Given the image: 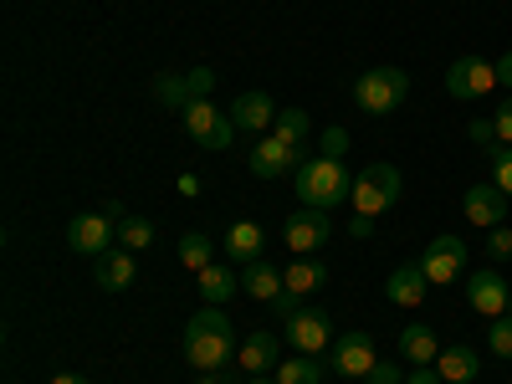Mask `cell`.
Instances as JSON below:
<instances>
[{
	"instance_id": "6da1fadb",
	"label": "cell",
	"mask_w": 512,
	"mask_h": 384,
	"mask_svg": "<svg viewBox=\"0 0 512 384\" xmlns=\"http://www.w3.org/2000/svg\"><path fill=\"white\" fill-rule=\"evenodd\" d=\"M236 354V328L231 318L216 308V303H205L190 323H185V359L195 369H226Z\"/></svg>"
},
{
	"instance_id": "7a4b0ae2",
	"label": "cell",
	"mask_w": 512,
	"mask_h": 384,
	"mask_svg": "<svg viewBox=\"0 0 512 384\" xmlns=\"http://www.w3.org/2000/svg\"><path fill=\"white\" fill-rule=\"evenodd\" d=\"M354 195V175H349V164L344 159H303V169H297V200L313 205V210H333L338 200H349Z\"/></svg>"
},
{
	"instance_id": "3957f363",
	"label": "cell",
	"mask_w": 512,
	"mask_h": 384,
	"mask_svg": "<svg viewBox=\"0 0 512 384\" xmlns=\"http://www.w3.org/2000/svg\"><path fill=\"white\" fill-rule=\"evenodd\" d=\"M405 180H400V169L390 159H379V164H364L359 175H354V216H379V210H390L400 200Z\"/></svg>"
},
{
	"instance_id": "277c9868",
	"label": "cell",
	"mask_w": 512,
	"mask_h": 384,
	"mask_svg": "<svg viewBox=\"0 0 512 384\" xmlns=\"http://www.w3.org/2000/svg\"><path fill=\"white\" fill-rule=\"evenodd\" d=\"M405 93H410V72H400V67H369V72L354 82V103H359L364 113H374V118L395 113V108L405 103Z\"/></svg>"
},
{
	"instance_id": "5b68a950",
	"label": "cell",
	"mask_w": 512,
	"mask_h": 384,
	"mask_svg": "<svg viewBox=\"0 0 512 384\" xmlns=\"http://www.w3.org/2000/svg\"><path fill=\"white\" fill-rule=\"evenodd\" d=\"M185 134H190L195 144H205V149H231L241 128L231 123V113L210 108V98H195V103L185 108Z\"/></svg>"
},
{
	"instance_id": "8992f818",
	"label": "cell",
	"mask_w": 512,
	"mask_h": 384,
	"mask_svg": "<svg viewBox=\"0 0 512 384\" xmlns=\"http://www.w3.org/2000/svg\"><path fill=\"white\" fill-rule=\"evenodd\" d=\"M466 262H472L466 241H461V236H446V231H441V236H431V246L420 251V272L431 277V287H436V282H441V287H446V282H456V277L466 272Z\"/></svg>"
},
{
	"instance_id": "52a82bcc",
	"label": "cell",
	"mask_w": 512,
	"mask_h": 384,
	"mask_svg": "<svg viewBox=\"0 0 512 384\" xmlns=\"http://www.w3.org/2000/svg\"><path fill=\"white\" fill-rule=\"evenodd\" d=\"M67 241H72L77 256H103V251H113V241H118V216H113V210H88V216H72Z\"/></svg>"
},
{
	"instance_id": "ba28073f",
	"label": "cell",
	"mask_w": 512,
	"mask_h": 384,
	"mask_svg": "<svg viewBox=\"0 0 512 384\" xmlns=\"http://www.w3.org/2000/svg\"><path fill=\"white\" fill-rule=\"evenodd\" d=\"M374 364H379V359H374V333L354 328V333H344V338H333V349H328V369H333V374L369 379Z\"/></svg>"
},
{
	"instance_id": "9c48e42d",
	"label": "cell",
	"mask_w": 512,
	"mask_h": 384,
	"mask_svg": "<svg viewBox=\"0 0 512 384\" xmlns=\"http://www.w3.org/2000/svg\"><path fill=\"white\" fill-rule=\"evenodd\" d=\"M287 344H292L297 354L323 359V354L333 349V318H328L323 308H303L297 318H287Z\"/></svg>"
},
{
	"instance_id": "30bf717a",
	"label": "cell",
	"mask_w": 512,
	"mask_h": 384,
	"mask_svg": "<svg viewBox=\"0 0 512 384\" xmlns=\"http://www.w3.org/2000/svg\"><path fill=\"white\" fill-rule=\"evenodd\" d=\"M492 82H497V62H482V57H456L446 67V93L461 98V103L492 93Z\"/></svg>"
},
{
	"instance_id": "8fae6325",
	"label": "cell",
	"mask_w": 512,
	"mask_h": 384,
	"mask_svg": "<svg viewBox=\"0 0 512 384\" xmlns=\"http://www.w3.org/2000/svg\"><path fill=\"white\" fill-rule=\"evenodd\" d=\"M333 236V221H328V210H313V205H303V210H292L287 216V226H282V241L297 251V256H313L323 241Z\"/></svg>"
},
{
	"instance_id": "7c38bea8",
	"label": "cell",
	"mask_w": 512,
	"mask_h": 384,
	"mask_svg": "<svg viewBox=\"0 0 512 384\" xmlns=\"http://www.w3.org/2000/svg\"><path fill=\"white\" fill-rule=\"evenodd\" d=\"M507 205H512V195H502V190L487 180V185H472V190L461 195V216L472 221V226H482V231H492V226H502Z\"/></svg>"
},
{
	"instance_id": "4fadbf2b",
	"label": "cell",
	"mask_w": 512,
	"mask_h": 384,
	"mask_svg": "<svg viewBox=\"0 0 512 384\" xmlns=\"http://www.w3.org/2000/svg\"><path fill=\"white\" fill-rule=\"evenodd\" d=\"M466 303H472L482 318H507L512 287H507L502 272H477V277H466Z\"/></svg>"
},
{
	"instance_id": "5bb4252c",
	"label": "cell",
	"mask_w": 512,
	"mask_h": 384,
	"mask_svg": "<svg viewBox=\"0 0 512 384\" xmlns=\"http://www.w3.org/2000/svg\"><path fill=\"white\" fill-rule=\"evenodd\" d=\"M287 169H303V149L282 144L277 134L251 149V175H256V180H277V175H287Z\"/></svg>"
},
{
	"instance_id": "9a60e30c",
	"label": "cell",
	"mask_w": 512,
	"mask_h": 384,
	"mask_svg": "<svg viewBox=\"0 0 512 384\" xmlns=\"http://www.w3.org/2000/svg\"><path fill=\"white\" fill-rule=\"evenodd\" d=\"M425 292H431V277L420 272V262H400L390 277H384V297H390L395 308H420Z\"/></svg>"
},
{
	"instance_id": "2e32d148",
	"label": "cell",
	"mask_w": 512,
	"mask_h": 384,
	"mask_svg": "<svg viewBox=\"0 0 512 384\" xmlns=\"http://www.w3.org/2000/svg\"><path fill=\"white\" fill-rule=\"evenodd\" d=\"M93 277H98V287L103 292H128L134 287V277H139V267H134V251H123V246H113V251H103V256H93Z\"/></svg>"
},
{
	"instance_id": "e0dca14e",
	"label": "cell",
	"mask_w": 512,
	"mask_h": 384,
	"mask_svg": "<svg viewBox=\"0 0 512 384\" xmlns=\"http://www.w3.org/2000/svg\"><path fill=\"white\" fill-rule=\"evenodd\" d=\"M400 359H410L415 369L436 364V359H441V344H436V333L425 328V323H405V328H400Z\"/></svg>"
},
{
	"instance_id": "ac0fdd59",
	"label": "cell",
	"mask_w": 512,
	"mask_h": 384,
	"mask_svg": "<svg viewBox=\"0 0 512 384\" xmlns=\"http://www.w3.org/2000/svg\"><path fill=\"white\" fill-rule=\"evenodd\" d=\"M277 118V108H272V98L267 93H241L236 98V108H231V123L241 128V134H262V128Z\"/></svg>"
},
{
	"instance_id": "d6986e66",
	"label": "cell",
	"mask_w": 512,
	"mask_h": 384,
	"mask_svg": "<svg viewBox=\"0 0 512 384\" xmlns=\"http://www.w3.org/2000/svg\"><path fill=\"white\" fill-rule=\"evenodd\" d=\"M436 374H441L446 384H472V379L482 374V354H477V349H466V344H456V349H441V359H436Z\"/></svg>"
},
{
	"instance_id": "ffe728a7",
	"label": "cell",
	"mask_w": 512,
	"mask_h": 384,
	"mask_svg": "<svg viewBox=\"0 0 512 384\" xmlns=\"http://www.w3.org/2000/svg\"><path fill=\"white\" fill-rule=\"evenodd\" d=\"M236 364H241L251 379H262V374L277 364V333H251L246 344H241V354H236Z\"/></svg>"
},
{
	"instance_id": "44dd1931",
	"label": "cell",
	"mask_w": 512,
	"mask_h": 384,
	"mask_svg": "<svg viewBox=\"0 0 512 384\" xmlns=\"http://www.w3.org/2000/svg\"><path fill=\"white\" fill-rule=\"evenodd\" d=\"M195 287H200V297L205 303H226V297H236V287H241V277L231 272V267H221V262H210L205 272H195Z\"/></svg>"
},
{
	"instance_id": "7402d4cb",
	"label": "cell",
	"mask_w": 512,
	"mask_h": 384,
	"mask_svg": "<svg viewBox=\"0 0 512 384\" xmlns=\"http://www.w3.org/2000/svg\"><path fill=\"white\" fill-rule=\"evenodd\" d=\"M272 134H277L282 144H292V149H303V154H308V139H313V118H308L303 108H282V113L272 118Z\"/></svg>"
},
{
	"instance_id": "603a6c76",
	"label": "cell",
	"mask_w": 512,
	"mask_h": 384,
	"mask_svg": "<svg viewBox=\"0 0 512 384\" xmlns=\"http://www.w3.org/2000/svg\"><path fill=\"white\" fill-rule=\"evenodd\" d=\"M241 287H246L251 297H262V303H272L287 282H282V272H277L272 262H262V256H256V262H246V272H241Z\"/></svg>"
},
{
	"instance_id": "cb8c5ba5",
	"label": "cell",
	"mask_w": 512,
	"mask_h": 384,
	"mask_svg": "<svg viewBox=\"0 0 512 384\" xmlns=\"http://www.w3.org/2000/svg\"><path fill=\"white\" fill-rule=\"evenodd\" d=\"M262 246H267V236H262V226H256V221H236V226L226 231L231 262H256V256H262Z\"/></svg>"
},
{
	"instance_id": "d4e9b609",
	"label": "cell",
	"mask_w": 512,
	"mask_h": 384,
	"mask_svg": "<svg viewBox=\"0 0 512 384\" xmlns=\"http://www.w3.org/2000/svg\"><path fill=\"white\" fill-rule=\"evenodd\" d=\"M282 282H287L292 292H303V297H308V292H318V287L328 282V272H323V262H313V256H297V262L282 272Z\"/></svg>"
},
{
	"instance_id": "484cf974",
	"label": "cell",
	"mask_w": 512,
	"mask_h": 384,
	"mask_svg": "<svg viewBox=\"0 0 512 384\" xmlns=\"http://www.w3.org/2000/svg\"><path fill=\"white\" fill-rule=\"evenodd\" d=\"M323 364L313 359V354H303V359H282L277 364V384H323Z\"/></svg>"
},
{
	"instance_id": "4316f807",
	"label": "cell",
	"mask_w": 512,
	"mask_h": 384,
	"mask_svg": "<svg viewBox=\"0 0 512 384\" xmlns=\"http://www.w3.org/2000/svg\"><path fill=\"white\" fill-rule=\"evenodd\" d=\"M154 98H159L164 108H175V113H185V108L195 103V93H190L185 77H159V82H154Z\"/></svg>"
},
{
	"instance_id": "83f0119b",
	"label": "cell",
	"mask_w": 512,
	"mask_h": 384,
	"mask_svg": "<svg viewBox=\"0 0 512 384\" xmlns=\"http://www.w3.org/2000/svg\"><path fill=\"white\" fill-rule=\"evenodd\" d=\"M118 246H123V251H144V246H154V226H149L144 216H123V221H118Z\"/></svg>"
},
{
	"instance_id": "f1b7e54d",
	"label": "cell",
	"mask_w": 512,
	"mask_h": 384,
	"mask_svg": "<svg viewBox=\"0 0 512 384\" xmlns=\"http://www.w3.org/2000/svg\"><path fill=\"white\" fill-rule=\"evenodd\" d=\"M180 262H185L190 272H205L210 262H216V251H210V241H205L200 231H190V236H180Z\"/></svg>"
},
{
	"instance_id": "f546056e",
	"label": "cell",
	"mask_w": 512,
	"mask_h": 384,
	"mask_svg": "<svg viewBox=\"0 0 512 384\" xmlns=\"http://www.w3.org/2000/svg\"><path fill=\"white\" fill-rule=\"evenodd\" d=\"M492 154V185L502 190V195H512V144H497V149H487Z\"/></svg>"
},
{
	"instance_id": "4dcf8cb0",
	"label": "cell",
	"mask_w": 512,
	"mask_h": 384,
	"mask_svg": "<svg viewBox=\"0 0 512 384\" xmlns=\"http://www.w3.org/2000/svg\"><path fill=\"white\" fill-rule=\"evenodd\" d=\"M487 344H492V354H497V359H512V318H492Z\"/></svg>"
},
{
	"instance_id": "1f68e13d",
	"label": "cell",
	"mask_w": 512,
	"mask_h": 384,
	"mask_svg": "<svg viewBox=\"0 0 512 384\" xmlns=\"http://www.w3.org/2000/svg\"><path fill=\"white\" fill-rule=\"evenodd\" d=\"M185 82H190L195 98H210V88H216V72H210V67H195V72H185Z\"/></svg>"
},
{
	"instance_id": "d6a6232c",
	"label": "cell",
	"mask_w": 512,
	"mask_h": 384,
	"mask_svg": "<svg viewBox=\"0 0 512 384\" xmlns=\"http://www.w3.org/2000/svg\"><path fill=\"white\" fill-rule=\"evenodd\" d=\"M487 251L497 256V262H507V256H512V231H507V226H492V236H487Z\"/></svg>"
},
{
	"instance_id": "836d02e7",
	"label": "cell",
	"mask_w": 512,
	"mask_h": 384,
	"mask_svg": "<svg viewBox=\"0 0 512 384\" xmlns=\"http://www.w3.org/2000/svg\"><path fill=\"white\" fill-rule=\"evenodd\" d=\"M364 384H405V374H400V364H384V359H379V364L369 369Z\"/></svg>"
},
{
	"instance_id": "e575fe53",
	"label": "cell",
	"mask_w": 512,
	"mask_h": 384,
	"mask_svg": "<svg viewBox=\"0 0 512 384\" xmlns=\"http://www.w3.org/2000/svg\"><path fill=\"white\" fill-rule=\"evenodd\" d=\"M492 123H497V144H512V98L492 113Z\"/></svg>"
},
{
	"instance_id": "d590c367",
	"label": "cell",
	"mask_w": 512,
	"mask_h": 384,
	"mask_svg": "<svg viewBox=\"0 0 512 384\" xmlns=\"http://www.w3.org/2000/svg\"><path fill=\"white\" fill-rule=\"evenodd\" d=\"M466 134H472L477 144H487V149H497V123H492V118H477L472 128H466Z\"/></svg>"
},
{
	"instance_id": "8d00e7d4",
	"label": "cell",
	"mask_w": 512,
	"mask_h": 384,
	"mask_svg": "<svg viewBox=\"0 0 512 384\" xmlns=\"http://www.w3.org/2000/svg\"><path fill=\"white\" fill-rule=\"evenodd\" d=\"M405 384H446V379L436 374V364H425V369H415V374H405Z\"/></svg>"
},
{
	"instance_id": "74e56055",
	"label": "cell",
	"mask_w": 512,
	"mask_h": 384,
	"mask_svg": "<svg viewBox=\"0 0 512 384\" xmlns=\"http://www.w3.org/2000/svg\"><path fill=\"white\" fill-rule=\"evenodd\" d=\"M344 144H349V139H344V128H328V134H323V149H328L333 159L344 154Z\"/></svg>"
},
{
	"instance_id": "f35d334b",
	"label": "cell",
	"mask_w": 512,
	"mask_h": 384,
	"mask_svg": "<svg viewBox=\"0 0 512 384\" xmlns=\"http://www.w3.org/2000/svg\"><path fill=\"white\" fill-rule=\"evenodd\" d=\"M369 231H374V216H354V226H349V236H354V241H364Z\"/></svg>"
},
{
	"instance_id": "ab89813d",
	"label": "cell",
	"mask_w": 512,
	"mask_h": 384,
	"mask_svg": "<svg viewBox=\"0 0 512 384\" xmlns=\"http://www.w3.org/2000/svg\"><path fill=\"white\" fill-rule=\"evenodd\" d=\"M200 384H231L226 369H200Z\"/></svg>"
},
{
	"instance_id": "60d3db41",
	"label": "cell",
	"mask_w": 512,
	"mask_h": 384,
	"mask_svg": "<svg viewBox=\"0 0 512 384\" xmlns=\"http://www.w3.org/2000/svg\"><path fill=\"white\" fill-rule=\"evenodd\" d=\"M497 82H502V88H512V52L497 62Z\"/></svg>"
},
{
	"instance_id": "b9f144b4",
	"label": "cell",
	"mask_w": 512,
	"mask_h": 384,
	"mask_svg": "<svg viewBox=\"0 0 512 384\" xmlns=\"http://www.w3.org/2000/svg\"><path fill=\"white\" fill-rule=\"evenodd\" d=\"M52 384H88V379H82V374H57Z\"/></svg>"
},
{
	"instance_id": "7bdbcfd3",
	"label": "cell",
	"mask_w": 512,
	"mask_h": 384,
	"mask_svg": "<svg viewBox=\"0 0 512 384\" xmlns=\"http://www.w3.org/2000/svg\"><path fill=\"white\" fill-rule=\"evenodd\" d=\"M251 384H272V379H251Z\"/></svg>"
},
{
	"instance_id": "ee69618b",
	"label": "cell",
	"mask_w": 512,
	"mask_h": 384,
	"mask_svg": "<svg viewBox=\"0 0 512 384\" xmlns=\"http://www.w3.org/2000/svg\"><path fill=\"white\" fill-rule=\"evenodd\" d=\"M507 318H512V303H507Z\"/></svg>"
}]
</instances>
